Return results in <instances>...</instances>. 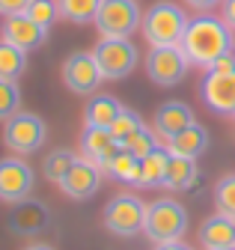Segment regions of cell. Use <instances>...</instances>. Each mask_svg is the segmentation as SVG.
Here are the masks:
<instances>
[{
    "instance_id": "cell-1",
    "label": "cell",
    "mask_w": 235,
    "mask_h": 250,
    "mask_svg": "<svg viewBox=\"0 0 235 250\" xmlns=\"http://www.w3.org/2000/svg\"><path fill=\"white\" fill-rule=\"evenodd\" d=\"M179 48L185 51V57L194 66L212 69L220 57L232 54V48H235L232 27L223 18H215V15H196V18L188 21Z\"/></svg>"
},
{
    "instance_id": "cell-2",
    "label": "cell",
    "mask_w": 235,
    "mask_h": 250,
    "mask_svg": "<svg viewBox=\"0 0 235 250\" xmlns=\"http://www.w3.org/2000/svg\"><path fill=\"white\" fill-rule=\"evenodd\" d=\"M188 15L182 6L170 3V0H158L143 12V36L149 45H179L188 27Z\"/></svg>"
},
{
    "instance_id": "cell-3",
    "label": "cell",
    "mask_w": 235,
    "mask_h": 250,
    "mask_svg": "<svg viewBox=\"0 0 235 250\" xmlns=\"http://www.w3.org/2000/svg\"><path fill=\"white\" fill-rule=\"evenodd\" d=\"M188 229V211L182 203L176 200H155L149 203V211H146V238L152 244H167V241H182Z\"/></svg>"
},
{
    "instance_id": "cell-4",
    "label": "cell",
    "mask_w": 235,
    "mask_h": 250,
    "mask_svg": "<svg viewBox=\"0 0 235 250\" xmlns=\"http://www.w3.org/2000/svg\"><path fill=\"white\" fill-rule=\"evenodd\" d=\"M143 24L137 0H104L98 15H96V30L101 39H128L137 33Z\"/></svg>"
},
{
    "instance_id": "cell-5",
    "label": "cell",
    "mask_w": 235,
    "mask_h": 250,
    "mask_svg": "<svg viewBox=\"0 0 235 250\" xmlns=\"http://www.w3.org/2000/svg\"><path fill=\"white\" fill-rule=\"evenodd\" d=\"M146 211H149V203H143L134 194H116L107 206H104V227L113 235H140L146 227Z\"/></svg>"
},
{
    "instance_id": "cell-6",
    "label": "cell",
    "mask_w": 235,
    "mask_h": 250,
    "mask_svg": "<svg viewBox=\"0 0 235 250\" xmlns=\"http://www.w3.org/2000/svg\"><path fill=\"white\" fill-rule=\"evenodd\" d=\"M191 60L179 45H152V51L146 54V75L158 86H176L182 83L188 75Z\"/></svg>"
},
{
    "instance_id": "cell-7",
    "label": "cell",
    "mask_w": 235,
    "mask_h": 250,
    "mask_svg": "<svg viewBox=\"0 0 235 250\" xmlns=\"http://www.w3.org/2000/svg\"><path fill=\"white\" fill-rule=\"evenodd\" d=\"M45 137H48V128H45V122L36 113L18 110L3 125V143L15 155H33V152H39L45 146Z\"/></svg>"
},
{
    "instance_id": "cell-8",
    "label": "cell",
    "mask_w": 235,
    "mask_h": 250,
    "mask_svg": "<svg viewBox=\"0 0 235 250\" xmlns=\"http://www.w3.org/2000/svg\"><path fill=\"white\" fill-rule=\"evenodd\" d=\"M93 54H96V62L107 81L128 78L137 69V60H140L137 45L128 39H101Z\"/></svg>"
},
{
    "instance_id": "cell-9",
    "label": "cell",
    "mask_w": 235,
    "mask_h": 250,
    "mask_svg": "<svg viewBox=\"0 0 235 250\" xmlns=\"http://www.w3.org/2000/svg\"><path fill=\"white\" fill-rule=\"evenodd\" d=\"M101 81H104V75L98 69L93 51H75V54L66 57V62H63V83L72 92H78V96H93Z\"/></svg>"
},
{
    "instance_id": "cell-10",
    "label": "cell",
    "mask_w": 235,
    "mask_h": 250,
    "mask_svg": "<svg viewBox=\"0 0 235 250\" xmlns=\"http://www.w3.org/2000/svg\"><path fill=\"white\" fill-rule=\"evenodd\" d=\"M33 167L24 158H3L0 161V200L3 203H21L33 194Z\"/></svg>"
},
{
    "instance_id": "cell-11",
    "label": "cell",
    "mask_w": 235,
    "mask_h": 250,
    "mask_svg": "<svg viewBox=\"0 0 235 250\" xmlns=\"http://www.w3.org/2000/svg\"><path fill=\"white\" fill-rule=\"evenodd\" d=\"M202 102L215 113H235V72H212L202 81Z\"/></svg>"
},
{
    "instance_id": "cell-12",
    "label": "cell",
    "mask_w": 235,
    "mask_h": 250,
    "mask_svg": "<svg viewBox=\"0 0 235 250\" xmlns=\"http://www.w3.org/2000/svg\"><path fill=\"white\" fill-rule=\"evenodd\" d=\"M98 185H101V173H98V167L93 161H86V158H78L72 164V170L60 179L63 194L72 197V200H90L98 191Z\"/></svg>"
},
{
    "instance_id": "cell-13",
    "label": "cell",
    "mask_w": 235,
    "mask_h": 250,
    "mask_svg": "<svg viewBox=\"0 0 235 250\" xmlns=\"http://www.w3.org/2000/svg\"><path fill=\"white\" fill-rule=\"evenodd\" d=\"M80 152L86 161H93L96 167H104L116 158V155L122 152V143H116L110 128H93V125H86L83 134H80Z\"/></svg>"
},
{
    "instance_id": "cell-14",
    "label": "cell",
    "mask_w": 235,
    "mask_h": 250,
    "mask_svg": "<svg viewBox=\"0 0 235 250\" xmlns=\"http://www.w3.org/2000/svg\"><path fill=\"white\" fill-rule=\"evenodd\" d=\"M3 39L30 54V51H36V48L45 45L48 30L39 27L33 18H27V15H6L3 18Z\"/></svg>"
},
{
    "instance_id": "cell-15",
    "label": "cell",
    "mask_w": 235,
    "mask_h": 250,
    "mask_svg": "<svg viewBox=\"0 0 235 250\" xmlns=\"http://www.w3.org/2000/svg\"><path fill=\"white\" fill-rule=\"evenodd\" d=\"M48 221H51V211L45 208V203L30 200V197L15 203L9 211V229L15 235H36L48 227Z\"/></svg>"
},
{
    "instance_id": "cell-16",
    "label": "cell",
    "mask_w": 235,
    "mask_h": 250,
    "mask_svg": "<svg viewBox=\"0 0 235 250\" xmlns=\"http://www.w3.org/2000/svg\"><path fill=\"white\" fill-rule=\"evenodd\" d=\"M191 122H196V119H194V110L185 102H167L155 110V134L164 137V143H167L182 128H188Z\"/></svg>"
},
{
    "instance_id": "cell-17",
    "label": "cell",
    "mask_w": 235,
    "mask_h": 250,
    "mask_svg": "<svg viewBox=\"0 0 235 250\" xmlns=\"http://www.w3.org/2000/svg\"><path fill=\"white\" fill-rule=\"evenodd\" d=\"M199 241L205 250L212 247H235V217L217 211L212 217H205L199 227Z\"/></svg>"
},
{
    "instance_id": "cell-18",
    "label": "cell",
    "mask_w": 235,
    "mask_h": 250,
    "mask_svg": "<svg viewBox=\"0 0 235 250\" xmlns=\"http://www.w3.org/2000/svg\"><path fill=\"white\" fill-rule=\"evenodd\" d=\"M167 149L173 155H182V158H199V155L209 149V131H205L199 122H191L188 128H182L176 137L167 140Z\"/></svg>"
},
{
    "instance_id": "cell-19",
    "label": "cell",
    "mask_w": 235,
    "mask_h": 250,
    "mask_svg": "<svg viewBox=\"0 0 235 250\" xmlns=\"http://www.w3.org/2000/svg\"><path fill=\"white\" fill-rule=\"evenodd\" d=\"M196 158H182V155H173L170 152V164H167V176H164V188L167 191H191L196 185Z\"/></svg>"
},
{
    "instance_id": "cell-20",
    "label": "cell",
    "mask_w": 235,
    "mask_h": 250,
    "mask_svg": "<svg viewBox=\"0 0 235 250\" xmlns=\"http://www.w3.org/2000/svg\"><path fill=\"white\" fill-rule=\"evenodd\" d=\"M125 107L116 102L113 96H93L90 104L83 107V122L93 125V128H110L113 119L119 116Z\"/></svg>"
},
{
    "instance_id": "cell-21",
    "label": "cell",
    "mask_w": 235,
    "mask_h": 250,
    "mask_svg": "<svg viewBox=\"0 0 235 250\" xmlns=\"http://www.w3.org/2000/svg\"><path fill=\"white\" fill-rule=\"evenodd\" d=\"M167 164H170V149L167 146H155L146 158H140V188H158V185H164Z\"/></svg>"
},
{
    "instance_id": "cell-22",
    "label": "cell",
    "mask_w": 235,
    "mask_h": 250,
    "mask_svg": "<svg viewBox=\"0 0 235 250\" xmlns=\"http://www.w3.org/2000/svg\"><path fill=\"white\" fill-rule=\"evenodd\" d=\"M27 69V51L0 39V81H18Z\"/></svg>"
},
{
    "instance_id": "cell-23",
    "label": "cell",
    "mask_w": 235,
    "mask_h": 250,
    "mask_svg": "<svg viewBox=\"0 0 235 250\" xmlns=\"http://www.w3.org/2000/svg\"><path fill=\"white\" fill-rule=\"evenodd\" d=\"M101 3H104V0H57V6H60V18H66L72 24H90V21H96Z\"/></svg>"
},
{
    "instance_id": "cell-24",
    "label": "cell",
    "mask_w": 235,
    "mask_h": 250,
    "mask_svg": "<svg viewBox=\"0 0 235 250\" xmlns=\"http://www.w3.org/2000/svg\"><path fill=\"white\" fill-rule=\"evenodd\" d=\"M107 173L116 176L119 182H128V185H140V158L131 155L128 149H122L116 158L107 164Z\"/></svg>"
},
{
    "instance_id": "cell-25",
    "label": "cell",
    "mask_w": 235,
    "mask_h": 250,
    "mask_svg": "<svg viewBox=\"0 0 235 250\" xmlns=\"http://www.w3.org/2000/svg\"><path fill=\"white\" fill-rule=\"evenodd\" d=\"M75 161H78V155H75L72 149H57V152H51L48 158H45V176H48L51 182L60 185V179L72 170Z\"/></svg>"
},
{
    "instance_id": "cell-26",
    "label": "cell",
    "mask_w": 235,
    "mask_h": 250,
    "mask_svg": "<svg viewBox=\"0 0 235 250\" xmlns=\"http://www.w3.org/2000/svg\"><path fill=\"white\" fill-rule=\"evenodd\" d=\"M24 15H27V18H33L39 27L51 30V24L60 18V6H57V0H33L30 9H27Z\"/></svg>"
},
{
    "instance_id": "cell-27",
    "label": "cell",
    "mask_w": 235,
    "mask_h": 250,
    "mask_svg": "<svg viewBox=\"0 0 235 250\" xmlns=\"http://www.w3.org/2000/svg\"><path fill=\"white\" fill-rule=\"evenodd\" d=\"M21 107V92H18V83L15 81H0V119H9L15 116Z\"/></svg>"
},
{
    "instance_id": "cell-28",
    "label": "cell",
    "mask_w": 235,
    "mask_h": 250,
    "mask_svg": "<svg viewBox=\"0 0 235 250\" xmlns=\"http://www.w3.org/2000/svg\"><path fill=\"white\" fill-rule=\"evenodd\" d=\"M158 134H152L149 128H146V125H140V128L125 140V146L122 149H128L131 155H137V158H146V155H149L155 146H158V140H155Z\"/></svg>"
},
{
    "instance_id": "cell-29",
    "label": "cell",
    "mask_w": 235,
    "mask_h": 250,
    "mask_svg": "<svg viewBox=\"0 0 235 250\" xmlns=\"http://www.w3.org/2000/svg\"><path fill=\"white\" fill-rule=\"evenodd\" d=\"M140 125H143V119L137 116V113H131V110H122L119 116H116L113 119V125H110V134H113V140L116 143H122L125 146V140L140 128Z\"/></svg>"
},
{
    "instance_id": "cell-30",
    "label": "cell",
    "mask_w": 235,
    "mask_h": 250,
    "mask_svg": "<svg viewBox=\"0 0 235 250\" xmlns=\"http://www.w3.org/2000/svg\"><path fill=\"white\" fill-rule=\"evenodd\" d=\"M215 203H217V211L235 217V176H223L215 188Z\"/></svg>"
},
{
    "instance_id": "cell-31",
    "label": "cell",
    "mask_w": 235,
    "mask_h": 250,
    "mask_svg": "<svg viewBox=\"0 0 235 250\" xmlns=\"http://www.w3.org/2000/svg\"><path fill=\"white\" fill-rule=\"evenodd\" d=\"M33 0H0V15H24Z\"/></svg>"
},
{
    "instance_id": "cell-32",
    "label": "cell",
    "mask_w": 235,
    "mask_h": 250,
    "mask_svg": "<svg viewBox=\"0 0 235 250\" xmlns=\"http://www.w3.org/2000/svg\"><path fill=\"white\" fill-rule=\"evenodd\" d=\"M212 72H235V54H226V57H220L215 66H212Z\"/></svg>"
},
{
    "instance_id": "cell-33",
    "label": "cell",
    "mask_w": 235,
    "mask_h": 250,
    "mask_svg": "<svg viewBox=\"0 0 235 250\" xmlns=\"http://www.w3.org/2000/svg\"><path fill=\"white\" fill-rule=\"evenodd\" d=\"M188 6H194V9H199V12H209V9H215V6H220L223 0H185Z\"/></svg>"
},
{
    "instance_id": "cell-34",
    "label": "cell",
    "mask_w": 235,
    "mask_h": 250,
    "mask_svg": "<svg viewBox=\"0 0 235 250\" xmlns=\"http://www.w3.org/2000/svg\"><path fill=\"white\" fill-rule=\"evenodd\" d=\"M220 6H223V21L235 30V0H223Z\"/></svg>"
},
{
    "instance_id": "cell-35",
    "label": "cell",
    "mask_w": 235,
    "mask_h": 250,
    "mask_svg": "<svg viewBox=\"0 0 235 250\" xmlns=\"http://www.w3.org/2000/svg\"><path fill=\"white\" fill-rule=\"evenodd\" d=\"M155 250H191V247L182 241H167V244H155Z\"/></svg>"
},
{
    "instance_id": "cell-36",
    "label": "cell",
    "mask_w": 235,
    "mask_h": 250,
    "mask_svg": "<svg viewBox=\"0 0 235 250\" xmlns=\"http://www.w3.org/2000/svg\"><path fill=\"white\" fill-rule=\"evenodd\" d=\"M24 250H54V247H48V244H30V247H24Z\"/></svg>"
},
{
    "instance_id": "cell-37",
    "label": "cell",
    "mask_w": 235,
    "mask_h": 250,
    "mask_svg": "<svg viewBox=\"0 0 235 250\" xmlns=\"http://www.w3.org/2000/svg\"><path fill=\"white\" fill-rule=\"evenodd\" d=\"M212 250H235V247H212Z\"/></svg>"
},
{
    "instance_id": "cell-38",
    "label": "cell",
    "mask_w": 235,
    "mask_h": 250,
    "mask_svg": "<svg viewBox=\"0 0 235 250\" xmlns=\"http://www.w3.org/2000/svg\"><path fill=\"white\" fill-rule=\"evenodd\" d=\"M232 116H235V113H232Z\"/></svg>"
}]
</instances>
